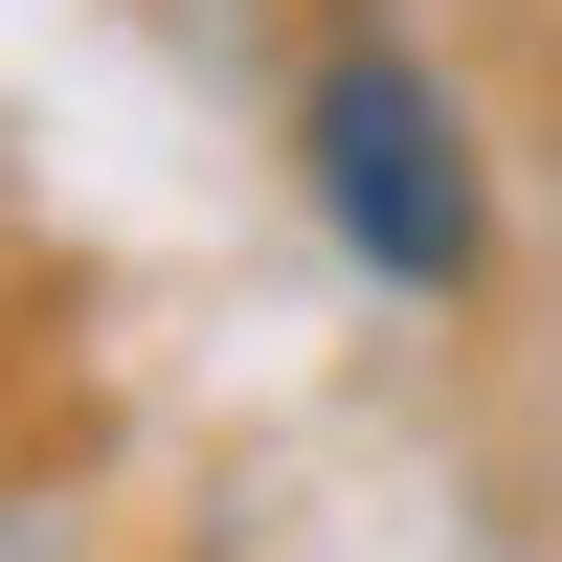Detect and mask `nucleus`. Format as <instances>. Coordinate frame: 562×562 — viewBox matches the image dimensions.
I'll use <instances>...</instances> for the list:
<instances>
[{
    "label": "nucleus",
    "instance_id": "1",
    "mask_svg": "<svg viewBox=\"0 0 562 562\" xmlns=\"http://www.w3.org/2000/svg\"><path fill=\"white\" fill-rule=\"evenodd\" d=\"M315 203H338V248L360 270H405V293H473V135H450V90L405 68V45H338V68H315Z\"/></svg>",
    "mask_w": 562,
    "mask_h": 562
}]
</instances>
